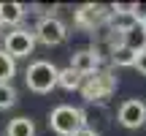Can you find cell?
I'll return each mask as SVG.
<instances>
[{"label":"cell","mask_w":146,"mask_h":136,"mask_svg":"<svg viewBox=\"0 0 146 136\" xmlns=\"http://www.w3.org/2000/svg\"><path fill=\"white\" fill-rule=\"evenodd\" d=\"M49 128L57 136H73L76 131L87 128V114H84V109L70 106V104L54 106V109L49 112Z\"/></svg>","instance_id":"1"},{"label":"cell","mask_w":146,"mask_h":136,"mask_svg":"<svg viewBox=\"0 0 146 136\" xmlns=\"http://www.w3.org/2000/svg\"><path fill=\"white\" fill-rule=\"evenodd\" d=\"M57 76H60V68L54 63H49V60H35V63H30L27 71H25L27 87H30L33 93H38V95L52 93V90L57 87Z\"/></svg>","instance_id":"2"},{"label":"cell","mask_w":146,"mask_h":136,"mask_svg":"<svg viewBox=\"0 0 146 136\" xmlns=\"http://www.w3.org/2000/svg\"><path fill=\"white\" fill-rule=\"evenodd\" d=\"M116 84H119V79L114 76V71L100 68L98 73H92V76L84 79L81 95H84V101H89V104H100V101L111 98V95L116 93Z\"/></svg>","instance_id":"3"},{"label":"cell","mask_w":146,"mask_h":136,"mask_svg":"<svg viewBox=\"0 0 146 136\" xmlns=\"http://www.w3.org/2000/svg\"><path fill=\"white\" fill-rule=\"evenodd\" d=\"M3 49H5V52H8L14 60H19V57H30L33 49H35V33L25 30V27H14V30L5 36Z\"/></svg>","instance_id":"4"},{"label":"cell","mask_w":146,"mask_h":136,"mask_svg":"<svg viewBox=\"0 0 146 136\" xmlns=\"http://www.w3.org/2000/svg\"><path fill=\"white\" fill-rule=\"evenodd\" d=\"M108 14L111 11L106 5H98V3H87V5H78L76 8V25L81 30H98V27L108 25Z\"/></svg>","instance_id":"5"},{"label":"cell","mask_w":146,"mask_h":136,"mask_svg":"<svg viewBox=\"0 0 146 136\" xmlns=\"http://www.w3.org/2000/svg\"><path fill=\"white\" fill-rule=\"evenodd\" d=\"M65 36H68V30H65L62 19H57V16H43V19L35 25V41L46 44V46L62 44Z\"/></svg>","instance_id":"6"},{"label":"cell","mask_w":146,"mask_h":136,"mask_svg":"<svg viewBox=\"0 0 146 136\" xmlns=\"http://www.w3.org/2000/svg\"><path fill=\"white\" fill-rule=\"evenodd\" d=\"M116 120H119V125H125V128H141L146 123V104L141 98L125 101V104L119 106V112H116Z\"/></svg>","instance_id":"7"},{"label":"cell","mask_w":146,"mask_h":136,"mask_svg":"<svg viewBox=\"0 0 146 136\" xmlns=\"http://www.w3.org/2000/svg\"><path fill=\"white\" fill-rule=\"evenodd\" d=\"M138 25V16L133 11V5H111V14H108V27L111 33L116 36H125L130 27Z\"/></svg>","instance_id":"8"},{"label":"cell","mask_w":146,"mask_h":136,"mask_svg":"<svg viewBox=\"0 0 146 136\" xmlns=\"http://www.w3.org/2000/svg\"><path fill=\"white\" fill-rule=\"evenodd\" d=\"M70 68L81 79H87V76L100 71V57L95 55V49H78V52L70 55Z\"/></svg>","instance_id":"9"},{"label":"cell","mask_w":146,"mask_h":136,"mask_svg":"<svg viewBox=\"0 0 146 136\" xmlns=\"http://www.w3.org/2000/svg\"><path fill=\"white\" fill-rule=\"evenodd\" d=\"M119 41L125 44L127 49H133V52H146V25L143 22H138L135 27H130V30L125 33V36H119Z\"/></svg>","instance_id":"10"},{"label":"cell","mask_w":146,"mask_h":136,"mask_svg":"<svg viewBox=\"0 0 146 136\" xmlns=\"http://www.w3.org/2000/svg\"><path fill=\"white\" fill-rule=\"evenodd\" d=\"M135 57H138V55L133 52V49H127L122 41H116L114 49H111V55H108V60L116 68H133V65H135Z\"/></svg>","instance_id":"11"},{"label":"cell","mask_w":146,"mask_h":136,"mask_svg":"<svg viewBox=\"0 0 146 136\" xmlns=\"http://www.w3.org/2000/svg\"><path fill=\"white\" fill-rule=\"evenodd\" d=\"M5 136H35V123L30 117H14L5 125Z\"/></svg>","instance_id":"12"},{"label":"cell","mask_w":146,"mask_h":136,"mask_svg":"<svg viewBox=\"0 0 146 136\" xmlns=\"http://www.w3.org/2000/svg\"><path fill=\"white\" fill-rule=\"evenodd\" d=\"M25 16L22 3H0V25H19Z\"/></svg>","instance_id":"13"},{"label":"cell","mask_w":146,"mask_h":136,"mask_svg":"<svg viewBox=\"0 0 146 136\" xmlns=\"http://www.w3.org/2000/svg\"><path fill=\"white\" fill-rule=\"evenodd\" d=\"M81 84H84V79L78 76L76 71H73V68L68 65V68H62V71H60V76H57V87H62V90H81Z\"/></svg>","instance_id":"14"},{"label":"cell","mask_w":146,"mask_h":136,"mask_svg":"<svg viewBox=\"0 0 146 136\" xmlns=\"http://www.w3.org/2000/svg\"><path fill=\"white\" fill-rule=\"evenodd\" d=\"M14 73H16V60L11 57L5 49H0V82H8L11 84Z\"/></svg>","instance_id":"15"},{"label":"cell","mask_w":146,"mask_h":136,"mask_svg":"<svg viewBox=\"0 0 146 136\" xmlns=\"http://www.w3.org/2000/svg\"><path fill=\"white\" fill-rule=\"evenodd\" d=\"M16 104V90L14 84L8 82H0V109H8V106Z\"/></svg>","instance_id":"16"},{"label":"cell","mask_w":146,"mask_h":136,"mask_svg":"<svg viewBox=\"0 0 146 136\" xmlns=\"http://www.w3.org/2000/svg\"><path fill=\"white\" fill-rule=\"evenodd\" d=\"M135 68L138 73H141V76H146V52H138V57H135Z\"/></svg>","instance_id":"17"},{"label":"cell","mask_w":146,"mask_h":136,"mask_svg":"<svg viewBox=\"0 0 146 136\" xmlns=\"http://www.w3.org/2000/svg\"><path fill=\"white\" fill-rule=\"evenodd\" d=\"M73 136H100L98 131H92V128H81V131H76Z\"/></svg>","instance_id":"18"},{"label":"cell","mask_w":146,"mask_h":136,"mask_svg":"<svg viewBox=\"0 0 146 136\" xmlns=\"http://www.w3.org/2000/svg\"><path fill=\"white\" fill-rule=\"evenodd\" d=\"M0 27H3V25H0Z\"/></svg>","instance_id":"19"}]
</instances>
